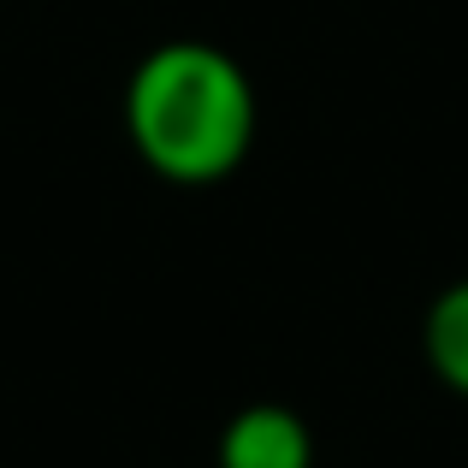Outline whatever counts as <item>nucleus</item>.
Returning a JSON list of instances; mask_svg holds the SVG:
<instances>
[{
  "label": "nucleus",
  "instance_id": "7ed1b4c3",
  "mask_svg": "<svg viewBox=\"0 0 468 468\" xmlns=\"http://www.w3.org/2000/svg\"><path fill=\"white\" fill-rule=\"evenodd\" d=\"M427 362L457 398H468V279L439 291V303L427 309Z\"/></svg>",
  "mask_w": 468,
  "mask_h": 468
},
{
  "label": "nucleus",
  "instance_id": "f03ea898",
  "mask_svg": "<svg viewBox=\"0 0 468 468\" xmlns=\"http://www.w3.org/2000/svg\"><path fill=\"white\" fill-rule=\"evenodd\" d=\"M219 468H314V433L285 403H250L219 433Z\"/></svg>",
  "mask_w": 468,
  "mask_h": 468
},
{
  "label": "nucleus",
  "instance_id": "f257e3e1",
  "mask_svg": "<svg viewBox=\"0 0 468 468\" xmlns=\"http://www.w3.org/2000/svg\"><path fill=\"white\" fill-rule=\"evenodd\" d=\"M125 131L160 178L214 184L255 143V90L214 42H160L125 90Z\"/></svg>",
  "mask_w": 468,
  "mask_h": 468
}]
</instances>
